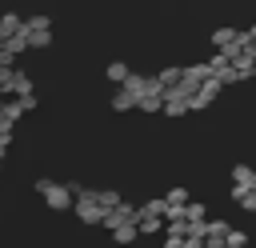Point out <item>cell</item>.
I'll return each instance as SVG.
<instances>
[{"mask_svg": "<svg viewBox=\"0 0 256 248\" xmlns=\"http://www.w3.org/2000/svg\"><path fill=\"white\" fill-rule=\"evenodd\" d=\"M248 36H252V40H256V28H252V32H248Z\"/></svg>", "mask_w": 256, "mask_h": 248, "instance_id": "8992f818", "label": "cell"}, {"mask_svg": "<svg viewBox=\"0 0 256 248\" xmlns=\"http://www.w3.org/2000/svg\"><path fill=\"white\" fill-rule=\"evenodd\" d=\"M48 40H52L48 28H44V32H28V48H48Z\"/></svg>", "mask_w": 256, "mask_h": 248, "instance_id": "5b68a950", "label": "cell"}, {"mask_svg": "<svg viewBox=\"0 0 256 248\" xmlns=\"http://www.w3.org/2000/svg\"><path fill=\"white\" fill-rule=\"evenodd\" d=\"M128 76H132V72H128V64H120V60H112V64H108V80L128 84Z\"/></svg>", "mask_w": 256, "mask_h": 248, "instance_id": "277c9868", "label": "cell"}, {"mask_svg": "<svg viewBox=\"0 0 256 248\" xmlns=\"http://www.w3.org/2000/svg\"><path fill=\"white\" fill-rule=\"evenodd\" d=\"M112 108H116V112H128V108H136V96H132L128 88H120V92L112 96Z\"/></svg>", "mask_w": 256, "mask_h": 248, "instance_id": "3957f363", "label": "cell"}, {"mask_svg": "<svg viewBox=\"0 0 256 248\" xmlns=\"http://www.w3.org/2000/svg\"><path fill=\"white\" fill-rule=\"evenodd\" d=\"M212 44H216L220 52H232V48L240 44V32H232V28H220V32H212Z\"/></svg>", "mask_w": 256, "mask_h": 248, "instance_id": "7a4b0ae2", "label": "cell"}, {"mask_svg": "<svg viewBox=\"0 0 256 248\" xmlns=\"http://www.w3.org/2000/svg\"><path fill=\"white\" fill-rule=\"evenodd\" d=\"M36 188L44 192V200H48L52 208H68V204H72V192H68L64 184H52V180H40Z\"/></svg>", "mask_w": 256, "mask_h": 248, "instance_id": "6da1fadb", "label": "cell"}]
</instances>
